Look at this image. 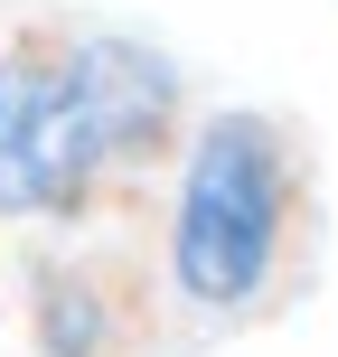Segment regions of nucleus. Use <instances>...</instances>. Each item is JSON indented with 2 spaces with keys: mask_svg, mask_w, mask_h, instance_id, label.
<instances>
[{
  "mask_svg": "<svg viewBox=\"0 0 338 357\" xmlns=\"http://www.w3.org/2000/svg\"><path fill=\"white\" fill-rule=\"evenodd\" d=\"M132 329V291L104 254H47L29 273V357H113Z\"/></svg>",
  "mask_w": 338,
  "mask_h": 357,
  "instance_id": "obj_3",
  "label": "nucleus"
},
{
  "mask_svg": "<svg viewBox=\"0 0 338 357\" xmlns=\"http://www.w3.org/2000/svg\"><path fill=\"white\" fill-rule=\"evenodd\" d=\"M188 66L141 29L29 19L0 38V226H85L188 132Z\"/></svg>",
  "mask_w": 338,
  "mask_h": 357,
  "instance_id": "obj_1",
  "label": "nucleus"
},
{
  "mask_svg": "<svg viewBox=\"0 0 338 357\" xmlns=\"http://www.w3.org/2000/svg\"><path fill=\"white\" fill-rule=\"evenodd\" d=\"M310 235V160L301 132L263 104L188 113L160 197V291L197 329H245L282 301Z\"/></svg>",
  "mask_w": 338,
  "mask_h": 357,
  "instance_id": "obj_2",
  "label": "nucleus"
}]
</instances>
